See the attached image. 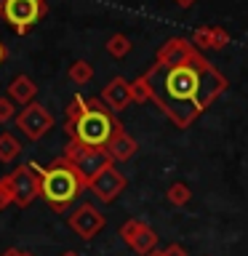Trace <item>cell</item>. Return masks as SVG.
I'll use <instances>...</instances> for the list:
<instances>
[{
	"label": "cell",
	"instance_id": "obj_1",
	"mask_svg": "<svg viewBox=\"0 0 248 256\" xmlns=\"http://www.w3.org/2000/svg\"><path fill=\"white\" fill-rule=\"evenodd\" d=\"M86 184L78 176V171L72 168L70 160L59 158L56 163H51L40 174V195H43L48 203H51L56 211H64L72 200L80 195Z\"/></svg>",
	"mask_w": 248,
	"mask_h": 256
},
{
	"label": "cell",
	"instance_id": "obj_2",
	"mask_svg": "<svg viewBox=\"0 0 248 256\" xmlns=\"http://www.w3.org/2000/svg\"><path fill=\"white\" fill-rule=\"evenodd\" d=\"M115 128H118V123L99 104V99H91L86 112L75 123V131H72L70 139H78L80 144H86V147H107V142L112 139Z\"/></svg>",
	"mask_w": 248,
	"mask_h": 256
},
{
	"label": "cell",
	"instance_id": "obj_3",
	"mask_svg": "<svg viewBox=\"0 0 248 256\" xmlns=\"http://www.w3.org/2000/svg\"><path fill=\"white\" fill-rule=\"evenodd\" d=\"M62 158L72 163V168L78 171V176L83 179L86 187H88V182L96 179V176L104 171V168L112 166V158L107 155L104 147H86V144H80L78 139H70Z\"/></svg>",
	"mask_w": 248,
	"mask_h": 256
},
{
	"label": "cell",
	"instance_id": "obj_4",
	"mask_svg": "<svg viewBox=\"0 0 248 256\" xmlns=\"http://www.w3.org/2000/svg\"><path fill=\"white\" fill-rule=\"evenodd\" d=\"M46 11V0H3L0 3V14L11 24L16 32H24L32 27Z\"/></svg>",
	"mask_w": 248,
	"mask_h": 256
},
{
	"label": "cell",
	"instance_id": "obj_5",
	"mask_svg": "<svg viewBox=\"0 0 248 256\" xmlns=\"http://www.w3.org/2000/svg\"><path fill=\"white\" fill-rule=\"evenodd\" d=\"M200 59H203V56L198 54V48L192 46V40L171 38L158 48L155 64H160V67H166V70H174V67H184V64H195Z\"/></svg>",
	"mask_w": 248,
	"mask_h": 256
},
{
	"label": "cell",
	"instance_id": "obj_6",
	"mask_svg": "<svg viewBox=\"0 0 248 256\" xmlns=\"http://www.w3.org/2000/svg\"><path fill=\"white\" fill-rule=\"evenodd\" d=\"M16 128H19L27 139L38 142V139H43V136L54 128V118H51V112H48L43 104L32 102V104H27V107L19 112V115H16Z\"/></svg>",
	"mask_w": 248,
	"mask_h": 256
},
{
	"label": "cell",
	"instance_id": "obj_7",
	"mask_svg": "<svg viewBox=\"0 0 248 256\" xmlns=\"http://www.w3.org/2000/svg\"><path fill=\"white\" fill-rule=\"evenodd\" d=\"M11 182V192H14V203L16 206H30L32 200L40 195V174L32 166H19L14 174H8Z\"/></svg>",
	"mask_w": 248,
	"mask_h": 256
},
{
	"label": "cell",
	"instance_id": "obj_8",
	"mask_svg": "<svg viewBox=\"0 0 248 256\" xmlns=\"http://www.w3.org/2000/svg\"><path fill=\"white\" fill-rule=\"evenodd\" d=\"M120 238H123L128 243V248H131L134 254H139V256H150L158 246L155 230L142 219H128L123 227H120Z\"/></svg>",
	"mask_w": 248,
	"mask_h": 256
},
{
	"label": "cell",
	"instance_id": "obj_9",
	"mask_svg": "<svg viewBox=\"0 0 248 256\" xmlns=\"http://www.w3.org/2000/svg\"><path fill=\"white\" fill-rule=\"evenodd\" d=\"M224 88H227V80H224L208 62L200 64V67H198V96H195L198 112H203V110L211 107L214 99L224 91Z\"/></svg>",
	"mask_w": 248,
	"mask_h": 256
},
{
	"label": "cell",
	"instance_id": "obj_10",
	"mask_svg": "<svg viewBox=\"0 0 248 256\" xmlns=\"http://www.w3.org/2000/svg\"><path fill=\"white\" fill-rule=\"evenodd\" d=\"M67 224L72 227L75 235H80L83 240H91V238H96L104 230L107 219H104V214H99V208H94L91 203H83V206H78L75 211L70 214Z\"/></svg>",
	"mask_w": 248,
	"mask_h": 256
},
{
	"label": "cell",
	"instance_id": "obj_11",
	"mask_svg": "<svg viewBox=\"0 0 248 256\" xmlns=\"http://www.w3.org/2000/svg\"><path fill=\"white\" fill-rule=\"evenodd\" d=\"M88 190H91L102 203H112V200L126 190V176L120 174L115 166H110V168H104L96 179L88 182Z\"/></svg>",
	"mask_w": 248,
	"mask_h": 256
},
{
	"label": "cell",
	"instance_id": "obj_12",
	"mask_svg": "<svg viewBox=\"0 0 248 256\" xmlns=\"http://www.w3.org/2000/svg\"><path fill=\"white\" fill-rule=\"evenodd\" d=\"M102 102L107 104L112 112H123L128 104L134 102V94H131V83L126 78H112L102 91Z\"/></svg>",
	"mask_w": 248,
	"mask_h": 256
},
{
	"label": "cell",
	"instance_id": "obj_13",
	"mask_svg": "<svg viewBox=\"0 0 248 256\" xmlns=\"http://www.w3.org/2000/svg\"><path fill=\"white\" fill-rule=\"evenodd\" d=\"M230 43V32L222 27H198L192 32V46L200 51H222Z\"/></svg>",
	"mask_w": 248,
	"mask_h": 256
},
{
	"label": "cell",
	"instance_id": "obj_14",
	"mask_svg": "<svg viewBox=\"0 0 248 256\" xmlns=\"http://www.w3.org/2000/svg\"><path fill=\"white\" fill-rule=\"evenodd\" d=\"M107 155L112 158V163H126V160H131L134 158V152H136V142L123 131V126H118L115 128V134H112V139L107 142Z\"/></svg>",
	"mask_w": 248,
	"mask_h": 256
},
{
	"label": "cell",
	"instance_id": "obj_15",
	"mask_svg": "<svg viewBox=\"0 0 248 256\" xmlns=\"http://www.w3.org/2000/svg\"><path fill=\"white\" fill-rule=\"evenodd\" d=\"M35 94H38V86H35V80L27 78V75H16L11 80V86H8V99L14 104H32Z\"/></svg>",
	"mask_w": 248,
	"mask_h": 256
},
{
	"label": "cell",
	"instance_id": "obj_16",
	"mask_svg": "<svg viewBox=\"0 0 248 256\" xmlns=\"http://www.w3.org/2000/svg\"><path fill=\"white\" fill-rule=\"evenodd\" d=\"M67 78H70L75 86H86V83H91V80H94V67H91L88 62L78 59V62H72V64H70Z\"/></svg>",
	"mask_w": 248,
	"mask_h": 256
},
{
	"label": "cell",
	"instance_id": "obj_17",
	"mask_svg": "<svg viewBox=\"0 0 248 256\" xmlns=\"http://www.w3.org/2000/svg\"><path fill=\"white\" fill-rule=\"evenodd\" d=\"M19 152H22V144L14 134H8V131L0 134V160H3V163H11Z\"/></svg>",
	"mask_w": 248,
	"mask_h": 256
},
{
	"label": "cell",
	"instance_id": "obj_18",
	"mask_svg": "<svg viewBox=\"0 0 248 256\" xmlns=\"http://www.w3.org/2000/svg\"><path fill=\"white\" fill-rule=\"evenodd\" d=\"M166 198H168V203H171V206L182 208V206H187V203H190L192 192H190V187H187L184 182H176V184H171V187H168Z\"/></svg>",
	"mask_w": 248,
	"mask_h": 256
},
{
	"label": "cell",
	"instance_id": "obj_19",
	"mask_svg": "<svg viewBox=\"0 0 248 256\" xmlns=\"http://www.w3.org/2000/svg\"><path fill=\"white\" fill-rule=\"evenodd\" d=\"M88 107V102L86 99H80V96H75V99L70 102V107H67V134L72 136V131H75V123L80 120V115L86 112Z\"/></svg>",
	"mask_w": 248,
	"mask_h": 256
},
{
	"label": "cell",
	"instance_id": "obj_20",
	"mask_svg": "<svg viewBox=\"0 0 248 256\" xmlns=\"http://www.w3.org/2000/svg\"><path fill=\"white\" fill-rule=\"evenodd\" d=\"M128 51H131V40H128L126 35H112L107 40V54L115 56V59H123Z\"/></svg>",
	"mask_w": 248,
	"mask_h": 256
},
{
	"label": "cell",
	"instance_id": "obj_21",
	"mask_svg": "<svg viewBox=\"0 0 248 256\" xmlns=\"http://www.w3.org/2000/svg\"><path fill=\"white\" fill-rule=\"evenodd\" d=\"M131 94H134V102H152V88H150V83H147V78H136L134 83H131Z\"/></svg>",
	"mask_w": 248,
	"mask_h": 256
},
{
	"label": "cell",
	"instance_id": "obj_22",
	"mask_svg": "<svg viewBox=\"0 0 248 256\" xmlns=\"http://www.w3.org/2000/svg\"><path fill=\"white\" fill-rule=\"evenodd\" d=\"M11 203H14L11 182H8V176H3V179H0V211H3V208H8Z\"/></svg>",
	"mask_w": 248,
	"mask_h": 256
},
{
	"label": "cell",
	"instance_id": "obj_23",
	"mask_svg": "<svg viewBox=\"0 0 248 256\" xmlns=\"http://www.w3.org/2000/svg\"><path fill=\"white\" fill-rule=\"evenodd\" d=\"M11 118H14V102L8 96H0V123H6Z\"/></svg>",
	"mask_w": 248,
	"mask_h": 256
},
{
	"label": "cell",
	"instance_id": "obj_24",
	"mask_svg": "<svg viewBox=\"0 0 248 256\" xmlns=\"http://www.w3.org/2000/svg\"><path fill=\"white\" fill-rule=\"evenodd\" d=\"M163 256H190V254H187V248H184V246L171 243L168 248H163Z\"/></svg>",
	"mask_w": 248,
	"mask_h": 256
},
{
	"label": "cell",
	"instance_id": "obj_25",
	"mask_svg": "<svg viewBox=\"0 0 248 256\" xmlns=\"http://www.w3.org/2000/svg\"><path fill=\"white\" fill-rule=\"evenodd\" d=\"M174 3H176V6H182V8H190L192 3H195V0H174Z\"/></svg>",
	"mask_w": 248,
	"mask_h": 256
},
{
	"label": "cell",
	"instance_id": "obj_26",
	"mask_svg": "<svg viewBox=\"0 0 248 256\" xmlns=\"http://www.w3.org/2000/svg\"><path fill=\"white\" fill-rule=\"evenodd\" d=\"M3 256H24V254H22V251H16V248H11V251H6Z\"/></svg>",
	"mask_w": 248,
	"mask_h": 256
},
{
	"label": "cell",
	"instance_id": "obj_27",
	"mask_svg": "<svg viewBox=\"0 0 248 256\" xmlns=\"http://www.w3.org/2000/svg\"><path fill=\"white\" fill-rule=\"evenodd\" d=\"M6 59V48H3V43H0V62Z\"/></svg>",
	"mask_w": 248,
	"mask_h": 256
},
{
	"label": "cell",
	"instance_id": "obj_28",
	"mask_svg": "<svg viewBox=\"0 0 248 256\" xmlns=\"http://www.w3.org/2000/svg\"><path fill=\"white\" fill-rule=\"evenodd\" d=\"M62 256H80V254H75V251H64Z\"/></svg>",
	"mask_w": 248,
	"mask_h": 256
},
{
	"label": "cell",
	"instance_id": "obj_29",
	"mask_svg": "<svg viewBox=\"0 0 248 256\" xmlns=\"http://www.w3.org/2000/svg\"><path fill=\"white\" fill-rule=\"evenodd\" d=\"M150 256H163V251H152Z\"/></svg>",
	"mask_w": 248,
	"mask_h": 256
}]
</instances>
